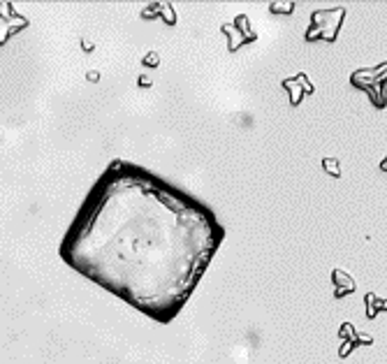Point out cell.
Returning a JSON list of instances; mask_svg holds the SVG:
<instances>
[{"label":"cell","instance_id":"cell-1","mask_svg":"<svg viewBox=\"0 0 387 364\" xmlns=\"http://www.w3.org/2000/svg\"><path fill=\"white\" fill-rule=\"evenodd\" d=\"M225 239L207 204L151 169L114 158L60 239V260L141 316L181 313Z\"/></svg>","mask_w":387,"mask_h":364},{"label":"cell","instance_id":"cell-2","mask_svg":"<svg viewBox=\"0 0 387 364\" xmlns=\"http://www.w3.org/2000/svg\"><path fill=\"white\" fill-rule=\"evenodd\" d=\"M346 16V9L343 7H336V9H320V12L313 14V26L308 28L306 37L313 40V37H325L327 42H334L336 33H339L341 19Z\"/></svg>","mask_w":387,"mask_h":364},{"label":"cell","instance_id":"cell-3","mask_svg":"<svg viewBox=\"0 0 387 364\" xmlns=\"http://www.w3.org/2000/svg\"><path fill=\"white\" fill-rule=\"evenodd\" d=\"M332 281H334V288H336V290H334V295L339 297H346L348 292H353L355 290V281L350 276H348L346 271H341V269H334L332 271Z\"/></svg>","mask_w":387,"mask_h":364},{"label":"cell","instance_id":"cell-4","mask_svg":"<svg viewBox=\"0 0 387 364\" xmlns=\"http://www.w3.org/2000/svg\"><path fill=\"white\" fill-rule=\"evenodd\" d=\"M387 309V299H378V297L374 295V292H369L367 295V316L374 318L378 311Z\"/></svg>","mask_w":387,"mask_h":364},{"label":"cell","instance_id":"cell-5","mask_svg":"<svg viewBox=\"0 0 387 364\" xmlns=\"http://www.w3.org/2000/svg\"><path fill=\"white\" fill-rule=\"evenodd\" d=\"M285 88L290 91V102H292V105H299L301 98H304V88H301V84L297 81V77H294V79H287Z\"/></svg>","mask_w":387,"mask_h":364},{"label":"cell","instance_id":"cell-6","mask_svg":"<svg viewBox=\"0 0 387 364\" xmlns=\"http://www.w3.org/2000/svg\"><path fill=\"white\" fill-rule=\"evenodd\" d=\"M322 165H325V169H327V174L341 176V167H339V162H336V160H332V158H325V160H322Z\"/></svg>","mask_w":387,"mask_h":364},{"label":"cell","instance_id":"cell-7","mask_svg":"<svg viewBox=\"0 0 387 364\" xmlns=\"http://www.w3.org/2000/svg\"><path fill=\"white\" fill-rule=\"evenodd\" d=\"M297 81L301 84V88H304V93H311L313 91V84L306 79V74H297Z\"/></svg>","mask_w":387,"mask_h":364},{"label":"cell","instance_id":"cell-8","mask_svg":"<svg viewBox=\"0 0 387 364\" xmlns=\"http://www.w3.org/2000/svg\"><path fill=\"white\" fill-rule=\"evenodd\" d=\"M271 9H274V12H287L290 14L294 9V5L292 2H283V5H271Z\"/></svg>","mask_w":387,"mask_h":364}]
</instances>
